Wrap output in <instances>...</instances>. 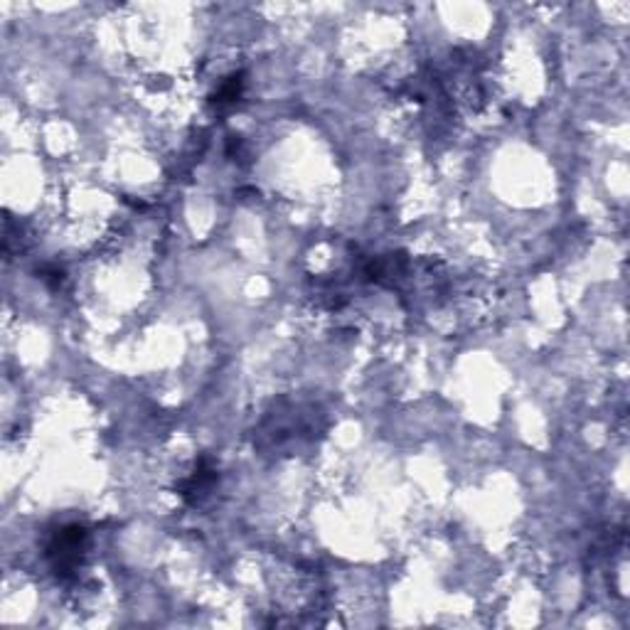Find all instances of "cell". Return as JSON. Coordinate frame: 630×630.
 Returning a JSON list of instances; mask_svg holds the SVG:
<instances>
[{"label":"cell","mask_w":630,"mask_h":630,"mask_svg":"<svg viewBox=\"0 0 630 630\" xmlns=\"http://www.w3.org/2000/svg\"><path fill=\"white\" fill-rule=\"evenodd\" d=\"M87 537H89V532L81 525L59 527L55 532L47 547V559L52 564V572L59 579H69L81 566L84 550H87Z\"/></svg>","instance_id":"obj_1"},{"label":"cell","mask_w":630,"mask_h":630,"mask_svg":"<svg viewBox=\"0 0 630 630\" xmlns=\"http://www.w3.org/2000/svg\"><path fill=\"white\" fill-rule=\"evenodd\" d=\"M217 480V470L212 468L207 461L197 463V468L190 473V476L178 485V493L183 495V500L190 502V505H197L203 500L205 495L210 493L212 485Z\"/></svg>","instance_id":"obj_2"},{"label":"cell","mask_w":630,"mask_h":630,"mask_svg":"<svg viewBox=\"0 0 630 630\" xmlns=\"http://www.w3.org/2000/svg\"><path fill=\"white\" fill-rule=\"evenodd\" d=\"M242 89H244V79L242 74H235V77H229V79L222 84L217 89V94L212 97V104L217 106V109H226V106H235L236 101H239V97H242Z\"/></svg>","instance_id":"obj_3"}]
</instances>
